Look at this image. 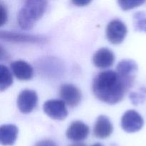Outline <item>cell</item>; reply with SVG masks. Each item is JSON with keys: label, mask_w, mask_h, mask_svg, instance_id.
<instances>
[{"label": "cell", "mask_w": 146, "mask_h": 146, "mask_svg": "<svg viewBox=\"0 0 146 146\" xmlns=\"http://www.w3.org/2000/svg\"><path fill=\"white\" fill-rule=\"evenodd\" d=\"M92 91L98 99L108 104L121 101L128 91L116 71L112 70L101 71L94 77Z\"/></svg>", "instance_id": "obj_1"}, {"label": "cell", "mask_w": 146, "mask_h": 146, "mask_svg": "<svg viewBox=\"0 0 146 146\" xmlns=\"http://www.w3.org/2000/svg\"><path fill=\"white\" fill-rule=\"evenodd\" d=\"M47 1L41 0H29L24 2L17 14V21L23 29H30L34 27L45 12Z\"/></svg>", "instance_id": "obj_2"}, {"label": "cell", "mask_w": 146, "mask_h": 146, "mask_svg": "<svg viewBox=\"0 0 146 146\" xmlns=\"http://www.w3.org/2000/svg\"><path fill=\"white\" fill-rule=\"evenodd\" d=\"M115 71L123 83L127 91H128L133 85L138 71V65L136 62L132 59L121 60L117 65Z\"/></svg>", "instance_id": "obj_3"}, {"label": "cell", "mask_w": 146, "mask_h": 146, "mask_svg": "<svg viewBox=\"0 0 146 146\" xmlns=\"http://www.w3.org/2000/svg\"><path fill=\"white\" fill-rule=\"evenodd\" d=\"M127 27L123 21L118 19H113L107 24L106 34L109 41L113 44H120L127 34Z\"/></svg>", "instance_id": "obj_4"}, {"label": "cell", "mask_w": 146, "mask_h": 146, "mask_svg": "<svg viewBox=\"0 0 146 146\" xmlns=\"http://www.w3.org/2000/svg\"><path fill=\"white\" fill-rule=\"evenodd\" d=\"M143 124V117L134 110H128L121 117V125L127 133H135L140 131Z\"/></svg>", "instance_id": "obj_5"}, {"label": "cell", "mask_w": 146, "mask_h": 146, "mask_svg": "<svg viewBox=\"0 0 146 146\" xmlns=\"http://www.w3.org/2000/svg\"><path fill=\"white\" fill-rule=\"evenodd\" d=\"M43 110L48 116L55 120H64L68 115L66 104L62 100L50 99L45 101Z\"/></svg>", "instance_id": "obj_6"}, {"label": "cell", "mask_w": 146, "mask_h": 146, "mask_svg": "<svg viewBox=\"0 0 146 146\" xmlns=\"http://www.w3.org/2000/svg\"><path fill=\"white\" fill-rule=\"evenodd\" d=\"M38 96L35 91L24 89L19 93L17 98V106L19 111L24 113H29L36 106Z\"/></svg>", "instance_id": "obj_7"}, {"label": "cell", "mask_w": 146, "mask_h": 146, "mask_svg": "<svg viewBox=\"0 0 146 146\" xmlns=\"http://www.w3.org/2000/svg\"><path fill=\"white\" fill-rule=\"evenodd\" d=\"M59 94L62 101L71 107L76 106L81 102V92L74 84H62L60 87Z\"/></svg>", "instance_id": "obj_8"}, {"label": "cell", "mask_w": 146, "mask_h": 146, "mask_svg": "<svg viewBox=\"0 0 146 146\" xmlns=\"http://www.w3.org/2000/svg\"><path fill=\"white\" fill-rule=\"evenodd\" d=\"M89 128L81 121H73L67 128L66 135L67 138L76 142L84 141L88 137Z\"/></svg>", "instance_id": "obj_9"}, {"label": "cell", "mask_w": 146, "mask_h": 146, "mask_svg": "<svg viewBox=\"0 0 146 146\" xmlns=\"http://www.w3.org/2000/svg\"><path fill=\"white\" fill-rule=\"evenodd\" d=\"M115 61V55L110 48L103 47L93 56V63L98 68H106L111 66Z\"/></svg>", "instance_id": "obj_10"}, {"label": "cell", "mask_w": 146, "mask_h": 146, "mask_svg": "<svg viewBox=\"0 0 146 146\" xmlns=\"http://www.w3.org/2000/svg\"><path fill=\"white\" fill-rule=\"evenodd\" d=\"M113 125L109 118L101 115L97 118L94 127V134L96 138L104 139L108 138L113 133Z\"/></svg>", "instance_id": "obj_11"}, {"label": "cell", "mask_w": 146, "mask_h": 146, "mask_svg": "<svg viewBox=\"0 0 146 146\" xmlns=\"http://www.w3.org/2000/svg\"><path fill=\"white\" fill-rule=\"evenodd\" d=\"M10 67L17 78L20 80H29L33 76V68L28 62L18 60L11 62Z\"/></svg>", "instance_id": "obj_12"}, {"label": "cell", "mask_w": 146, "mask_h": 146, "mask_svg": "<svg viewBox=\"0 0 146 146\" xmlns=\"http://www.w3.org/2000/svg\"><path fill=\"white\" fill-rule=\"evenodd\" d=\"M18 128L14 124H4L0 127V143L2 145H14L18 135Z\"/></svg>", "instance_id": "obj_13"}, {"label": "cell", "mask_w": 146, "mask_h": 146, "mask_svg": "<svg viewBox=\"0 0 146 146\" xmlns=\"http://www.w3.org/2000/svg\"><path fill=\"white\" fill-rule=\"evenodd\" d=\"M0 36L1 39H5L6 41H17V42L39 43L45 40L43 36L27 35V34L9 32V31H1Z\"/></svg>", "instance_id": "obj_14"}, {"label": "cell", "mask_w": 146, "mask_h": 146, "mask_svg": "<svg viewBox=\"0 0 146 146\" xmlns=\"http://www.w3.org/2000/svg\"><path fill=\"white\" fill-rule=\"evenodd\" d=\"M13 78L9 69L4 65H0V90L4 91L12 84Z\"/></svg>", "instance_id": "obj_15"}, {"label": "cell", "mask_w": 146, "mask_h": 146, "mask_svg": "<svg viewBox=\"0 0 146 146\" xmlns=\"http://www.w3.org/2000/svg\"><path fill=\"white\" fill-rule=\"evenodd\" d=\"M134 27L139 31L146 32V11H139L133 16Z\"/></svg>", "instance_id": "obj_16"}, {"label": "cell", "mask_w": 146, "mask_h": 146, "mask_svg": "<svg viewBox=\"0 0 146 146\" xmlns=\"http://www.w3.org/2000/svg\"><path fill=\"white\" fill-rule=\"evenodd\" d=\"M145 1L142 0H125V1H118V4H119L120 7L124 10H128L130 9H133L134 7H138L141 5Z\"/></svg>", "instance_id": "obj_17"}, {"label": "cell", "mask_w": 146, "mask_h": 146, "mask_svg": "<svg viewBox=\"0 0 146 146\" xmlns=\"http://www.w3.org/2000/svg\"><path fill=\"white\" fill-rule=\"evenodd\" d=\"M7 20V11L5 6L0 3V25L2 26Z\"/></svg>", "instance_id": "obj_18"}, {"label": "cell", "mask_w": 146, "mask_h": 146, "mask_svg": "<svg viewBox=\"0 0 146 146\" xmlns=\"http://www.w3.org/2000/svg\"><path fill=\"white\" fill-rule=\"evenodd\" d=\"M145 98V96L142 94H133L131 95V99H132L133 102L135 104H138V103L143 101V99Z\"/></svg>", "instance_id": "obj_19"}, {"label": "cell", "mask_w": 146, "mask_h": 146, "mask_svg": "<svg viewBox=\"0 0 146 146\" xmlns=\"http://www.w3.org/2000/svg\"><path fill=\"white\" fill-rule=\"evenodd\" d=\"M34 146H57L56 145L54 141H51V140H42V141H40L38 142H37L36 143V145Z\"/></svg>", "instance_id": "obj_20"}, {"label": "cell", "mask_w": 146, "mask_h": 146, "mask_svg": "<svg viewBox=\"0 0 146 146\" xmlns=\"http://www.w3.org/2000/svg\"><path fill=\"white\" fill-rule=\"evenodd\" d=\"M91 2L90 1H88V0H77V1H73L72 3L73 4H76L77 6H85L87 5L88 4Z\"/></svg>", "instance_id": "obj_21"}, {"label": "cell", "mask_w": 146, "mask_h": 146, "mask_svg": "<svg viewBox=\"0 0 146 146\" xmlns=\"http://www.w3.org/2000/svg\"><path fill=\"white\" fill-rule=\"evenodd\" d=\"M68 146H86V145L83 143H79V142H76V143H74L71 144Z\"/></svg>", "instance_id": "obj_22"}, {"label": "cell", "mask_w": 146, "mask_h": 146, "mask_svg": "<svg viewBox=\"0 0 146 146\" xmlns=\"http://www.w3.org/2000/svg\"><path fill=\"white\" fill-rule=\"evenodd\" d=\"M91 146H104V145H101V143H95V144H94V145H91Z\"/></svg>", "instance_id": "obj_23"}]
</instances>
